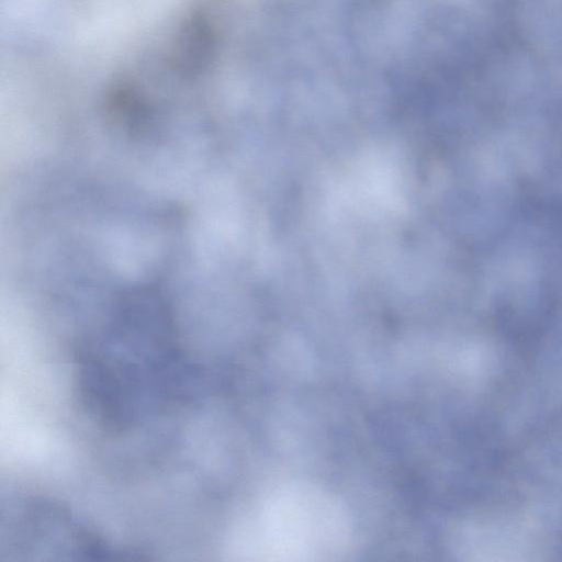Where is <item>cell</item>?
Masks as SVG:
<instances>
[{
    "label": "cell",
    "instance_id": "1",
    "mask_svg": "<svg viewBox=\"0 0 562 562\" xmlns=\"http://www.w3.org/2000/svg\"><path fill=\"white\" fill-rule=\"evenodd\" d=\"M164 299L154 288L122 297L103 329L80 353L79 384L89 412L126 430L178 401L181 350Z\"/></svg>",
    "mask_w": 562,
    "mask_h": 562
},
{
    "label": "cell",
    "instance_id": "2",
    "mask_svg": "<svg viewBox=\"0 0 562 562\" xmlns=\"http://www.w3.org/2000/svg\"><path fill=\"white\" fill-rule=\"evenodd\" d=\"M60 509L48 502H26L16 521L10 524V535L18 538L13 543L18 549L23 547L19 552L46 553L49 544H60L63 553L97 555L110 552Z\"/></svg>",
    "mask_w": 562,
    "mask_h": 562
},
{
    "label": "cell",
    "instance_id": "3",
    "mask_svg": "<svg viewBox=\"0 0 562 562\" xmlns=\"http://www.w3.org/2000/svg\"><path fill=\"white\" fill-rule=\"evenodd\" d=\"M171 53L173 67L190 75L206 66L212 52L213 33L202 16L186 22L177 34Z\"/></svg>",
    "mask_w": 562,
    "mask_h": 562
}]
</instances>
